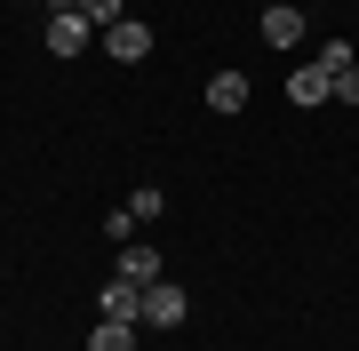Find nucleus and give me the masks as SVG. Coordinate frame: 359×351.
Instances as JSON below:
<instances>
[{"mask_svg":"<svg viewBox=\"0 0 359 351\" xmlns=\"http://www.w3.org/2000/svg\"><path fill=\"white\" fill-rule=\"evenodd\" d=\"M88 40H96L88 8H56L48 16V56H88Z\"/></svg>","mask_w":359,"mask_h":351,"instance_id":"nucleus-1","label":"nucleus"},{"mask_svg":"<svg viewBox=\"0 0 359 351\" xmlns=\"http://www.w3.org/2000/svg\"><path fill=\"white\" fill-rule=\"evenodd\" d=\"M184 312H192V296H184L176 280H152V287H144V327H184Z\"/></svg>","mask_w":359,"mask_h":351,"instance_id":"nucleus-2","label":"nucleus"},{"mask_svg":"<svg viewBox=\"0 0 359 351\" xmlns=\"http://www.w3.org/2000/svg\"><path fill=\"white\" fill-rule=\"evenodd\" d=\"M104 56H112V64H144V56H152V32H144L136 16H120V25L104 32Z\"/></svg>","mask_w":359,"mask_h":351,"instance_id":"nucleus-3","label":"nucleus"},{"mask_svg":"<svg viewBox=\"0 0 359 351\" xmlns=\"http://www.w3.org/2000/svg\"><path fill=\"white\" fill-rule=\"evenodd\" d=\"M327 96H335V72H320V64L287 72V104H327Z\"/></svg>","mask_w":359,"mask_h":351,"instance_id":"nucleus-4","label":"nucleus"},{"mask_svg":"<svg viewBox=\"0 0 359 351\" xmlns=\"http://www.w3.org/2000/svg\"><path fill=\"white\" fill-rule=\"evenodd\" d=\"M120 280H136V287L168 280V272H160V247H152V240H128V247H120Z\"/></svg>","mask_w":359,"mask_h":351,"instance_id":"nucleus-5","label":"nucleus"},{"mask_svg":"<svg viewBox=\"0 0 359 351\" xmlns=\"http://www.w3.org/2000/svg\"><path fill=\"white\" fill-rule=\"evenodd\" d=\"M104 319H128V327H136V319H144V287H136V280H112V287H104Z\"/></svg>","mask_w":359,"mask_h":351,"instance_id":"nucleus-6","label":"nucleus"},{"mask_svg":"<svg viewBox=\"0 0 359 351\" xmlns=\"http://www.w3.org/2000/svg\"><path fill=\"white\" fill-rule=\"evenodd\" d=\"M264 40L271 48H304V16L295 8H264Z\"/></svg>","mask_w":359,"mask_h":351,"instance_id":"nucleus-7","label":"nucleus"},{"mask_svg":"<svg viewBox=\"0 0 359 351\" xmlns=\"http://www.w3.org/2000/svg\"><path fill=\"white\" fill-rule=\"evenodd\" d=\"M248 104V80L240 72H216V80H208V112H240Z\"/></svg>","mask_w":359,"mask_h":351,"instance_id":"nucleus-8","label":"nucleus"},{"mask_svg":"<svg viewBox=\"0 0 359 351\" xmlns=\"http://www.w3.org/2000/svg\"><path fill=\"white\" fill-rule=\"evenodd\" d=\"M88 351H136V327H128V319H96Z\"/></svg>","mask_w":359,"mask_h":351,"instance_id":"nucleus-9","label":"nucleus"},{"mask_svg":"<svg viewBox=\"0 0 359 351\" xmlns=\"http://www.w3.org/2000/svg\"><path fill=\"white\" fill-rule=\"evenodd\" d=\"M80 8H88V25H96V32H112V25H120V0H80Z\"/></svg>","mask_w":359,"mask_h":351,"instance_id":"nucleus-10","label":"nucleus"},{"mask_svg":"<svg viewBox=\"0 0 359 351\" xmlns=\"http://www.w3.org/2000/svg\"><path fill=\"white\" fill-rule=\"evenodd\" d=\"M311 64H320V72H351V48H344V40H327V48L311 56Z\"/></svg>","mask_w":359,"mask_h":351,"instance_id":"nucleus-11","label":"nucleus"},{"mask_svg":"<svg viewBox=\"0 0 359 351\" xmlns=\"http://www.w3.org/2000/svg\"><path fill=\"white\" fill-rule=\"evenodd\" d=\"M128 232H136V208H112V216H104V240H120V247H128Z\"/></svg>","mask_w":359,"mask_h":351,"instance_id":"nucleus-12","label":"nucleus"},{"mask_svg":"<svg viewBox=\"0 0 359 351\" xmlns=\"http://www.w3.org/2000/svg\"><path fill=\"white\" fill-rule=\"evenodd\" d=\"M335 96H344V104H359V64H351V72H335Z\"/></svg>","mask_w":359,"mask_h":351,"instance_id":"nucleus-13","label":"nucleus"},{"mask_svg":"<svg viewBox=\"0 0 359 351\" xmlns=\"http://www.w3.org/2000/svg\"><path fill=\"white\" fill-rule=\"evenodd\" d=\"M40 8H48V16H56V8H80V0H40Z\"/></svg>","mask_w":359,"mask_h":351,"instance_id":"nucleus-14","label":"nucleus"}]
</instances>
